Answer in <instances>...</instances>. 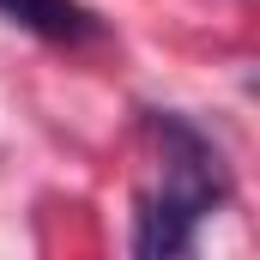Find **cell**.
<instances>
[{"instance_id":"cell-1","label":"cell","mask_w":260,"mask_h":260,"mask_svg":"<svg viewBox=\"0 0 260 260\" xmlns=\"http://www.w3.org/2000/svg\"><path fill=\"white\" fill-rule=\"evenodd\" d=\"M151 133L164 139V182L139 200L133 248L139 254H188L200 218L224 200V164H218V145L182 115H151Z\"/></svg>"},{"instance_id":"cell-2","label":"cell","mask_w":260,"mask_h":260,"mask_svg":"<svg viewBox=\"0 0 260 260\" xmlns=\"http://www.w3.org/2000/svg\"><path fill=\"white\" fill-rule=\"evenodd\" d=\"M0 18H12V24H24V30L49 37V43H91V37H103L97 12L79 6V0H0Z\"/></svg>"}]
</instances>
